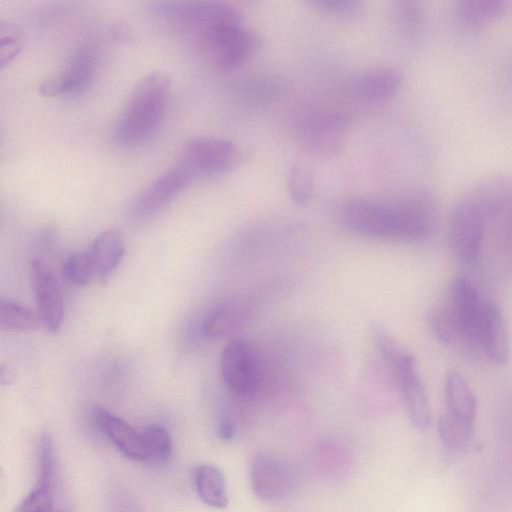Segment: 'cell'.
Returning <instances> with one entry per match:
<instances>
[{
    "label": "cell",
    "mask_w": 512,
    "mask_h": 512,
    "mask_svg": "<svg viewBox=\"0 0 512 512\" xmlns=\"http://www.w3.org/2000/svg\"><path fill=\"white\" fill-rule=\"evenodd\" d=\"M171 26L193 38L206 56L222 70H234L261 47L259 35L247 28L239 12L224 2H180Z\"/></svg>",
    "instance_id": "obj_1"
},
{
    "label": "cell",
    "mask_w": 512,
    "mask_h": 512,
    "mask_svg": "<svg viewBox=\"0 0 512 512\" xmlns=\"http://www.w3.org/2000/svg\"><path fill=\"white\" fill-rule=\"evenodd\" d=\"M438 200L428 189L413 190L395 201L353 198L341 208L352 233L374 239L418 240L436 228Z\"/></svg>",
    "instance_id": "obj_2"
},
{
    "label": "cell",
    "mask_w": 512,
    "mask_h": 512,
    "mask_svg": "<svg viewBox=\"0 0 512 512\" xmlns=\"http://www.w3.org/2000/svg\"><path fill=\"white\" fill-rule=\"evenodd\" d=\"M512 192V178L491 174L475 181L456 202L448 222V242L465 264L477 262L488 222L497 218Z\"/></svg>",
    "instance_id": "obj_3"
},
{
    "label": "cell",
    "mask_w": 512,
    "mask_h": 512,
    "mask_svg": "<svg viewBox=\"0 0 512 512\" xmlns=\"http://www.w3.org/2000/svg\"><path fill=\"white\" fill-rule=\"evenodd\" d=\"M170 90L171 78L164 72L141 78L116 120L115 139L123 145H136L150 138L163 119Z\"/></svg>",
    "instance_id": "obj_4"
},
{
    "label": "cell",
    "mask_w": 512,
    "mask_h": 512,
    "mask_svg": "<svg viewBox=\"0 0 512 512\" xmlns=\"http://www.w3.org/2000/svg\"><path fill=\"white\" fill-rule=\"evenodd\" d=\"M238 158V149L228 140L195 137L182 146L174 166L193 181L226 173L235 166Z\"/></svg>",
    "instance_id": "obj_5"
},
{
    "label": "cell",
    "mask_w": 512,
    "mask_h": 512,
    "mask_svg": "<svg viewBox=\"0 0 512 512\" xmlns=\"http://www.w3.org/2000/svg\"><path fill=\"white\" fill-rule=\"evenodd\" d=\"M220 373L225 386L237 396L249 398L259 389L258 357L251 345L242 339H234L224 347Z\"/></svg>",
    "instance_id": "obj_6"
},
{
    "label": "cell",
    "mask_w": 512,
    "mask_h": 512,
    "mask_svg": "<svg viewBox=\"0 0 512 512\" xmlns=\"http://www.w3.org/2000/svg\"><path fill=\"white\" fill-rule=\"evenodd\" d=\"M486 302H482L474 284L466 277H457L451 288V308L458 323L461 344L482 349V329Z\"/></svg>",
    "instance_id": "obj_7"
},
{
    "label": "cell",
    "mask_w": 512,
    "mask_h": 512,
    "mask_svg": "<svg viewBox=\"0 0 512 512\" xmlns=\"http://www.w3.org/2000/svg\"><path fill=\"white\" fill-rule=\"evenodd\" d=\"M348 133L347 119L338 112L316 111L300 121L301 142L312 152L331 155L345 145Z\"/></svg>",
    "instance_id": "obj_8"
},
{
    "label": "cell",
    "mask_w": 512,
    "mask_h": 512,
    "mask_svg": "<svg viewBox=\"0 0 512 512\" xmlns=\"http://www.w3.org/2000/svg\"><path fill=\"white\" fill-rule=\"evenodd\" d=\"M250 480L254 494L264 502L284 499L294 486L290 468L281 459L267 452H259L253 457Z\"/></svg>",
    "instance_id": "obj_9"
},
{
    "label": "cell",
    "mask_w": 512,
    "mask_h": 512,
    "mask_svg": "<svg viewBox=\"0 0 512 512\" xmlns=\"http://www.w3.org/2000/svg\"><path fill=\"white\" fill-rule=\"evenodd\" d=\"M390 373L401 392L410 421L415 428L426 429L430 423V407L414 356L406 352Z\"/></svg>",
    "instance_id": "obj_10"
},
{
    "label": "cell",
    "mask_w": 512,
    "mask_h": 512,
    "mask_svg": "<svg viewBox=\"0 0 512 512\" xmlns=\"http://www.w3.org/2000/svg\"><path fill=\"white\" fill-rule=\"evenodd\" d=\"M31 284L37 314L47 331L57 332L63 319V301L57 280L41 260L31 263Z\"/></svg>",
    "instance_id": "obj_11"
},
{
    "label": "cell",
    "mask_w": 512,
    "mask_h": 512,
    "mask_svg": "<svg viewBox=\"0 0 512 512\" xmlns=\"http://www.w3.org/2000/svg\"><path fill=\"white\" fill-rule=\"evenodd\" d=\"M190 182L191 179L174 166L134 197L129 205V215L134 219H143L158 213Z\"/></svg>",
    "instance_id": "obj_12"
},
{
    "label": "cell",
    "mask_w": 512,
    "mask_h": 512,
    "mask_svg": "<svg viewBox=\"0 0 512 512\" xmlns=\"http://www.w3.org/2000/svg\"><path fill=\"white\" fill-rule=\"evenodd\" d=\"M94 58L92 53L81 48L57 73L49 76L39 85V92L48 97L68 95L83 89L92 77Z\"/></svg>",
    "instance_id": "obj_13"
},
{
    "label": "cell",
    "mask_w": 512,
    "mask_h": 512,
    "mask_svg": "<svg viewBox=\"0 0 512 512\" xmlns=\"http://www.w3.org/2000/svg\"><path fill=\"white\" fill-rule=\"evenodd\" d=\"M92 417L101 432L126 457L137 461L149 460L142 431L134 429L123 419L104 408L95 407Z\"/></svg>",
    "instance_id": "obj_14"
},
{
    "label": "cell",
    "mask_w": 512,
    "mask_h": 512,
    "mask_svg": "<svg viewBox=\"0 0 512 512\" xmlns=\"http://www.w3.org/2000/svg\"><path fill=\"white\" fill-rule=\"evenodd\" d=\"M447 415L458 423L474 429L477 413L476 397L461 374L449 372L445 378Z\"/></svg>",
    "instance_id": "obj_15"
},
{
    "label": "cell",
    "mask_w": 512,
    "mask_h": 512,
    "mask_svg": "<svg viewBox=\"0 0 512 512\" xmlns=\"http://www.w3.org/2000/svg\"><path fill=\"white\" fill-rule=\"evenodd\" d=\"M124 253L125 242L119 230L111 228L101 232L88 251L95 277L106 281L120 264Z\"/></svg>",
    "instance_id": "obj_16"
},
{
    "label": "cell",
    "mask_w": 512,
    "mask_h": 512,
    "mask_svg": "<svg viewBox=\"0 0 512 512\" xmlns=\"http://www.w3.org/2000/svg\"><path fill=\"white\" fill-rule=\"evenodd\" d=\"M402 77L392 68H373L355 80L356 93L366 101L384 102L394 97L401 87Z\"/></svg>",
    "instance_id": "obj_17"
},
{
    "label": "cell",
    "mask_w": 512,
    "mask_h": 512,
    "mask_svg": "<svg viewBox=\"0 0 512 512\" xmlns=\"http://www.w3.org/2000/svg\"><path fill=\"white\" fill-rule=\"evenodd\" d=\"M482 350L495 363H506L509 357L506 325L500 310L491 303H486L485 306Z\"/></svg>",
    "instance_id": "obj_18"
},
{
    "label": "cell",
    "mask_w": 512,
    "mask_h": 512,
    "mask_svg": "<svg viewBox=\"0 0 512 512\" xmlns=\"http://www.w3.org/2000/svg\"><path fill=\"white\" fill-rule=\"evenodd\" d=\"M251 308L244 302L231 301L217 306L204 320L203 333L215 338L227 335L250 317Z\"/></svg>",
    "instance_id": "obj_19"
},
{
    "label": "cell",
    "mask_w": 512,
    "mask_h": 512,
    "mask_svg": "<svg viewBox=\"0 0 512 512\" xmlns=\"http://www.w3.org/2000/svg\"><path fill=\"white\" fill-rule=\"evenodd\" d=\"M458 20L467 27H478L512 11L508 0H461L456 3Z\"/></svg>",
    "instance_id": "obj_20"
},
{
    "label": "cell",
    "mask_w": 512,
    "mask_h": 512,
    "mask_svg": "<svg viewBox=\"0 0 512 512\" xmlns=\"http://www.w3.org/2000/svg\"><path fill=\"white\" fill-rule=\"evenodd\" d=\"M193 482L198 496L207 505L224 508L228 504L225 478L222 472L211 464H201L193 471Z\"/></svg>",
    "instance_id": "obj_21"
},
{
    "label": "cell",
    "mask_w": 512,
    "mask_h": 512,
    "mask_svg": "<svg viewBox=\"0 0 512 512\" xmlns=\"http://www.w3.org/2000/svg\"><path fill=\"white\" fill-rule=\"evenodd\" d=\"M40 323L36 311L10 300H0L1 328L8 330H35Z\"/></svg>",
    "instance_id": "obj_22"
},
{
    "label": "cell",
    "mask_w": 512,
    "mask_h": 512,
    "mask_svg": "<svg viewBox=\"0 0 512 512\" xmlns=\"http://www.w3.org/2000/svg\"><path fill=\"white\" fill-rule=\"evenodd\" d=\"M52 481L37 478L36 485L18 505L15 512H54Z\"/></svg>",
    "instance_id": "obj_23"
},
{
    "label": "cell",
    "mask_w": 512,
    "mask_h": 512,
    "mask_svg": "<svg viewBox=\"0 0 512 512\" xmlns=\"http://www.w3.org/2000/svg\"><path fill=\"white\" fill-rule=\"evenodd\" d=\"M430 325L442 342L446 344L461 343L460 329L450 307L435 309L430 315Z\"/></svg>",
    "instance_id": "obj_24"
},
{
    "label": "cell",
    "mask_w": 512,
    "mask_h": 512,
    "mask_svg": "<svg viewBox=\"0 0 512 512\" xmlns=\"http://www.w3.org/2000/svg\"><path fill=\"white\" fill-rule=\"evenodd\" d=\"M439 435L446 446L452 449H463L469 445L473 437V428L464 426L447 414L438 421Z\"/></svg>",
    "instance_id": "obj_25"
},
{
    "label": "cell",
    "mask_w": 512,
    "mask_h": 512,
    "mask_svg": "<svg viewBox=\"0 0 512 512\" xmlns=\"http://www.w3.org/2000/svg\"><path fill=\"white\" fill-rule=\"evenodd\" d=\"M149 460H165L172 451V442L167 430L159 425H150L141 430Z\"/></svg>",
    "instance_id": "obj_26"
},
{
    "label": "cell",
    "mask_w": 512,
    "mask_h": 512,
    "mask_svg": "<svg viewBox=\"0 0 512 512\" xmlns=\"http://www.w3.org/2000/svg\"><path fill=\"white\" fill-rule=\"evenodd\" d=\"M288 191L292 200L306 204L313 194V180L308 171L300 165H292L287 175Z\"/></svg>",
    "instance_id": "obj_27"
},
{
    "label": "cell",
    "mask_w": 512,
    "mask_h": 512,
    "mask_svg": "<svg viewBox=\"0 0 512 512\" xmlns=\"http://www.w3.org/2000/svg\"><path fill=\"white\" fill-rule=\"evenodd\" d=\"M64 277L75 285H85L95 277L91 259L87 253L69 256L62 267Z\"/></svg>",
    "instance_id": "obj_28"
},
{
    "label": "cell",
    "mask_w": 512,
    "mask_h": 512,
    "mask_svg": "<svg viewBox=\"0 0 512 512\" xmlns=\"http://www.w3.org/2000/svg\"><path fill=\"white\" fill-rule=\"evenodd\" d=\"M23 44L21 31L10 22L0 24V66L9 64L19 53Z\"/></svg>",
    "instance_id": "obj_29"
},
{
    "label": "cell",
    "mask_w": 512,
    "mask_h": 512,
    "mask_svg": "<svg viewBox=\"0 0 512 512\" xmlns=\"http://www.w3.org/2000/svg\"><path fill=\"white\" fill-rule=\"evenodd\" d=\"M497 218L500 220V239L503 256L512 268V193Z\"/></svg>",
    "instance_id": "obj_30"
},
{
    "label": "cell",
    "mask_w": 512,
    "mask_h": 512,
    "mask_svg": "<svg viewBox=\"0 0 512 512\" xmlns=\"http://www.w3.org/2000/svg\"><path fill=\"white\" fill-rule=\"evenodd\" d=\"M316 5L321 6L326 11L337 15H351L357 13L360 9V2L352 0H327L317 1Z\"/></svg>",
    "instance_id": "obj_31"
},
{
    "label": "cell",
    "mask_w": 512,
    "mask_h": 512,
    "mask_svg": "<svg viewBox=\"0 0 512 512\" xmlns=\"http://www.w3.org/2000/svg\"><path fill=\"white\" fill-rule=\"evenodd\" d=\"M218 435L222 440H230L234 436L235 425L229 415H223L218 423Z\"/></svg>",
    "instance_id": "obj_32"
},
{
    "label": "cell",
    "mask_w": 512,
    "mask_h": 512,
    "mask_svg": "<svg viewBox=\"0 0 512 512\" xmlns=\"http://www.w3.org/2000/svg\"><path fill=\"white\" fill-rule=\"evenodd\" d=\"M58 512H63V511H58Z\"/></svg>",
    "instance_id": "obj_33"
}]
</instances>
